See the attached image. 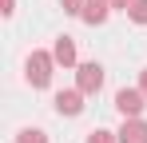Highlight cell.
<instances>
[{
	"label": "cell",
	"instance_id": "cell-1",
	"mask_svg": "<svg viewBox=\"0 0 147 143\" xmlns=\"http://www.w3.org/2000/svg\"><path fill=\"white\" fill-rule=\"evenodd\" d=\"M28 80H32V88H48V80H52V56L36 52V56L28 60Z\"/></svg>",
	"mask_w": 147,
	"mask_h": 143
},
{
	"label": "cell",
	"instance_id": "cell-2",
	"mask_svg": "<svg viewBox=\"0 0 147 143\" xmlns=\"http://www.w3.org/2000/svg\"><path fill=\"white\" fill-rule=\"evenodd\" d=\"M115 107H119L123 115H139V111H143V92H131V88H123L119 95H115Z\"/></svg>",
	"mask_w": 147,
	"mask_h": 143
},
{
	"label": "cell",
	"instance_id": "cell-3",
	"mask_svg": "<svg viewBox=\"0 0 147 143\" xmlns=\"http://www.w3.org/2000/svg\"><path fill=\"white\" fill-rule=\"evenodd\" d=\"M56 111L60 115H80L84 111V92H60L56 95Z\"/></svg>",
	"mask_w": 147,
	"mask_h": 143
},
{
	"label": "cell",
	"instance_id": "cell-4",
	"mask_svg": "<svg viewBox=\"0 0 147 143\" xmlns=\"http://www.w3.org/2000/svg\"><path fill=\"white\" fill-rule=\"evenodd\" d=\"M99 84H103V68L99 64H84L80 68V92H99Z\"/></svg>",
	"mask_w": 147,
	"mask_h": 143
},
{
	"label": "cell",
	"instance_id": "cell-5",
	"mask_svg": "<svg viewBox=\"0 0 147 143\" xmlns=\"http://www.w3.org/2000/svg\"><path fill=\"white\" fill-rule=\"evenodd\" d=\"M119 143H147V123H139V119L123 123V131H119Z\"/></svg>",
	"mask_w": 147,
	"mask_h": 143
},
{
	"label": "cell",
	"instance_id": "cell-6",
	"mask_svg": "<svg viewBox=\"0 0 147 143\" xmlns=\"http://www.w3.org/2000/svg\"><path fill=\"white\" fill-rule=\"evenodd\" d=\"M103 16H107V0H88L84 4V20L88 24H99Z\"/></svg>",
	"mask_w": 147,
	"mask_h": 143
},
{
	"label": "cell",
	"instance_id": "cell-7",
	"mask_svg": "<svg viewBox=\"0 0 147 143\" xmlns=\"http://www.w3.org/2000/svg\"><path fill=\"white\" fill-rule=\"evenodd\" d=\"M56 60H60V64H76V48H72L68 36H64V40H56Z\"/></svg>",
	"mask_w": 147,
	"mask_h": 143
},
{
	"label": "cell",
	"instance_id": "cell-8",
	"mask_svg": "<svg viewBox=\"0 0 147 143\" xmlns=\"http://www.w3.org/2000/svg\"><path fill=\"white\" fill-rule=\"evenodd\" d=\"M127 12H131V20H135V24H147V0H135Z\"/></svg>",
	"mask_w": 147,
	"mask_h": 143
},
{
	"label": "cell",
	"instance_id": "cell-9",
	"mask_svg": "<svg viewBox=\"0 0 147 143\" xmlns=\"http://www.w3.org/2000/svg\"><path fill=\"white\" fill-rule=\"evenodd\" d=\"M20 143H48L44 131H20Z\"/></svg>",
	"mask_w": 147,
	"mask_h": 143
},
{
	"label": "cell",
	"instance_id": "cell-10",
	"mask_svg": "<svg viewBox=\"0 0 147 143\" xmlns=\"http://www.w3.org/2000/svg\"><path fill=\"white\" fill-rule=\"evenodd\" d=\"M88 143H115V135H111V131H92Z\"/></svg>",
	"mask_w": 147,
	"mask_h": 143
},
{
	"label": "cell",
	"instance_id": "cell-11",
	"mask_svg": "<svg viewBox=\"0 0 147 143\" xmlns=\"http://www.w3.org/2000/svg\"><path fill=\"white\" fill-rule=\"evenodd\" d=\"M80 8H84L80 0H64V12H80Z\"/></svg>",
	"mask_w": 147,
	"mask_h": 143
},
{
	"label": "cell",
	"instance_id": "cell-12",
	"mask_svg": "<svg viewBox=\"0 0 147 143\" xmlns=\"http://www.w3.org/2000/svg\"><path fill=\"white\" fill-rule=\"evenodd\" d=\"M111 4H115V8H131L135 0H111Z\"/></svg>",
	"mask_w": 147,
	"mask_h": 143
},
{
	"label": "cell",
	"instance_id": "cell-13",
	"mask_svg": "<svg viewBox=\"0 0 147 143\" xmlns=\"http://www.w3.org/2000/svg\"><path fill=\"white\" fill-rule=\"evenodd\" d=\"M143 95H147V72H143Z\"/></svg>",
	"mask_w": 147,
	"mask_h": 143
}]
</instances>
